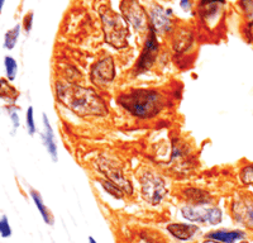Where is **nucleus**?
<instances>
[{
  "label": "nucleus",
  "instance_id": "nucleus-1",
  "mask_svg": "<svg viewBox=\"0 0 253 243\" xmlns=\"http://www.w3.org/2000/svg\"><path fill=\"white\" fill-rule=\"evenodd\" d=\"M55 93L60 104L81 118L105 117L109 113L105 99L91 87L58 80L55 84Z\"/></svg>",
  "mask_w": 253,
  "mask_h": 243
},
{
  "label": "nucleus",
  "instance_id": "nucleus-2",
  "mask_svg": "<svg viewBox=\"0 0 253 243\" xmlns=\"http://www.w3.org/2000/svg\"><path fill=\"white\" fill-rule=\"evenodd\" d=\"M117 103L126 113L137 119H152L160 116L167 105L164 93L157 89H130L117 96Z\"/></svg>",
  "mask_w": 253,
  "mask_h": 243
},
{
  "label": "nucleus",
  "instance_id": "nucleus-3",
  "mask_svg": "<svg viewBox=\"0 0 253 243\" xmlns=\"http://www.w3.org/2000/svg\"><path fill=\"white\" fill-rule=\"evenodd\" d=\"M99 17L103 27L104 42L115 49H124L128 47L129 40V26L114 9L108 5L99 8Z\"/></svg>",
  "mask_w": 253,
  "mask_h": 243
},
{
  "label": "nucleus",
  "instance_id": "nucleus-4",
  "mask_svg": "<svg viewBox=\"0 0 253 243\" xmlns=\"http://www.w3.org/2000/svg\"><path fill=\"white\" fill-rule=\"evenodd\" d=\"M138 184L141 197L152 206L160 205L169 195V186L165 177L150 168L139 172Z\"/></svg>",
  "mask_w": 253,
  "mask_h": 243
},
{
  "label": "nucleus",
  "instance_id": "nucleus-5",
  "mask_svg": "<svg viewBox=\"0 0 253 243\" xmlns=\"http://www.w3.org/2000/svg\"><path fill=\"white\" fill-rule=\"evenodd\" d=\"M180 215L185 222L194 223L198 226L215 227L220 226L224 219L223 210L218 205H190L184 204L180 208Z\"/></svg>",
  "mask_w": 253,
  "mask_h": 243
},
{
  "label": "nucleus",
  "instance_id": "nucleus-6",
  "mask_svg": "<svg viewBox=\"0 0 253 243\" xmlns=\"http://www.w3.org/2000/svg\"><path fill=\"white\" fill-rule=\"evenodd\" d=\"M95 167L99 171V174L103 175V177L110 180L112 182H114L115 185L119 186L124 191V194L132 197L133 193H134L133 184L124 175L123 168L117 160L107 156V155H100L95 161Z\"/></svg>",
  "mask_w": 253,
  "mask_h": 243
},
{
  "label": "nucleus",
  "instance_id": "nucleus-7",
  "mask_svg": "<svg viewBox=\"0 0 253 243\" xmlns=\"http://www.w3.org/2000/svg\"><path fill=\"white\" fill-rule=\"evenodd\" d=\"M160 49H161V43L158 40V35L152 28H148L141 53L135 61L134 67H133V75L139 76L148 73L157 62Z\"/></svg>",
  "mask_w": 253,
  "mask_h": 243
},
{
  "label": "nucleus",
  "instance_id": "nucleus-8",
  "mask_svg": "<svg viewBox=\"0 0 253 243\" xmlns=\"http://www.w3.org/2000/svg\"><path fill=\"white\" fill-rule=\"evenodd\" d=\"M119 10L123 19L135 32L147 33L150 28L148 12L139 0H121Z\"/></svg>",
  "mask_w": 253,
  "mask_h": 243
},
{
  "label": "nucleus",
  "instance_id": "nucleus-9",
  "mask_svg": "<svg viewBox=\"0 0 253 243\" xmlns=\"http://www.w3.org/2000/svg\"><path fill=\"white\" fill-rule=\"evenodd\" d=\"M90 81L98 87H105L113 84L117 78V66L112 56L105 55L95 61L90 69Z\"/></svg>",
  "mask_w": 253,
  "mask_h": 243
},
{
  "label": "nucleus",
  "instance_id": "nucleus-10",
  "mask_svg": "<svg viewBox=\"0 0 253 243\" xmlns=\"http://www.w3.org/2000/svg\"><path fill=\"white\" fill-rule=\"evenodd\" d=\"M147 12H148V19H150V28H152L158 36H169L175 32L172 18L167 14L165 6L155 1L150 4Z\"/></svg>",
  "mask_w": 253,
  "mask_h": 243
},
{
  "label": "nucleus",
  "instance_id": "nucleus-11",
  "mask_svg": "<svg viewBox=\"0 0 253 243\" xmlns=\"http://www.w3.org/2000/svg\"><path fill=\"white\" fill-rule=\"evenodd\" d=\"M225 4H227V0H199V17L207 24V27L214 29L218 26L221 14L224 12Z\"/></svg>",
  "mask_w": 253,
  "mask_h": 243
},
{
  "label": "nucleus",
  "instance_id": "nucleus-12",
  "mask_svg": "<svg viewBox=\"0 0 253 243\" xmlns=\"http://www.w3.org/2000/svg\"><path fill=\"white\" fill-rule=\"evenodd\" d=\"M230 217L236 224L253 231V202L243 198H236L229 205Z\"/></svg>",
  "mask_w": 253,
  "mask_h": 243
},
{
  "label": "nucleus",
  "instance_id": "nucleus-13",
  "mask_svg": "<svg viewBox=\"0 0 253 243\" xmlns=\"http://www.w3.org/2000/svg\"><path fill=\"white\" fill-rule=\"evenodd\" d=\"M165 231L171 238L182 243L193 242L202 233L200 226L189 222H171L165 227Z\"/></svg>",
  "mask_w": 253,
  "mask_h": 243
},
{
  "label": "nucleus",
  "instance_id": "nucleus-14",
  "mask_svg": "<svg viewBox=\"0 0 253 243\" xmlns=\"http://www.w3.org/2000/svg\"><path fill=\"white\" fill-rule=\"evenodd\" d=\"M180 197L185 204L190 205H211L214 202V197L210 191L195 186H186L182 189L180 191Z\"/></svg>",
  "mask_w": 253,
  "mask_h": 243
},
{
  "label": "nucleus",
  "instance_id": "nucleus-15",
  "mask_svg": "<svg viewBox=\"0 0 253 243\" xmlns=\"http://www.w3.org/2000/svg\"><path fill=\"white\" fill-rule=\"evenodd\" d=\"M42 124H43V130L41 133L42 143L44 148L47 150V154L49 155L51 160L53 162L58 161V147L57 142H56V134L53 127H52L51 122H49L48 116L46 113L42 114Z\"/></svg>",
  "mask_w": 253,
  "mask_h": 243
},
{
  "label": "nucleus",
  "instance_id": "nucleus-16",
  "mask_svg": "<svg viewBox=\"0 0 253 243\" xmlns=\"http://www.w3.org/2000/svg\"><path fill=\"white\" fill-rule=\"evenodd\" d=\"M204 238L218 241L221 243H237L245 240L246 232L242 229H229V228H214L210 229L204 235Z\"/></svg>",
  "mask_w": 253,
  "mask_h": 243
},
{
  "label": "nucleus",
  "instance_id": "nucleus-17",
  "mask_svg": "<svg viewBox=\"0 0 253 243\" xmlns=\"http://www.w3.org/2000/svg\"><path fill=\"white\" fill-rule=\"evenodd\" d=\"M172 49L173 52L177 55H182V53L189 52V49L193 47L194 44V35L193 32L187 28L182 29H175V32L172 33Z\"/></svg>",
  "mask_w": 253,
  "mask_h": 243
},
{
  "label": "nucleus",
  "instance_id": "nucleus-18",
  "mask_svg": "<svg viewBox=\"0 0 253 243\" xmlns=\"http://www.w3.org/2000/svg\"><path fill=\"white\" fill-rule=\"evenodd\" d=\"M29 197H31L32 202H33V204L36 205L37 210L40 211V214L41 217H42V219H43V222L46 223L47 226H53V224H55V215H53V213L51 211V209L46 205V202H43V198H42L40 191L31 188L29 189Z\"/></svg>",
  "mask_w": 253,
  "mask_h": 243
},
{
  "label": "nucleus",
  "instance_id": "nucleus-19",
  "mask_svg": "<svg viewBox=\"0 0 253 243\" xmlns=\"http://www.w3.org/2000/svg\"><path fill=\"white\" fill-rule=\"evenodd\" d=\"M19 96L20 91L13 85L12 81L6 78H0V100L4 101L5 105H17Z\"/></svg>",
  "mask_w": 253,
  "mask_h": 243
},
{
  "label": "nucleus",
  "instance_id": "nucleus-20",
  "mask_svg": "<svg viewBox=\"0 0 253 243\" xmlns=\"http://www.w3.org/2000/svg\"><path fill=\"white\" fill-rule=\"evenodd\" d=\"M20 32H22V26L19 23L15 24L14 27H12L10 29H8L4 35V42L3 47L8 51H12L18 43V40H19Z\"/></svg>",
  "mask_w": 253,
  "mask_h": 243
},
{
  "label": "nucleus",
  "instance_id": "nucleus-21",
  "mask_svg": "<svg viewBox=\"0 0 253 243\" xmlns=\"http://www.w3.org/2000/svg\"><path fill=\"white\" fill-rule=\"evenodd\" d=\"M98 182H99V185L103 188V190L105 191L108 195H110V197L114 198V199L122 200V199H124V197H126L124 191L122 190L119 186L115 185L114 182L110 181V180L105 179V177H101V179L98 180Z\"/></svg>",
  "mask_w": 253,
  "mask_h": 243
},
{
  "label": "nucleus",
  "instance_id": "nucleus-22",
  "mask_svg": "<svg viewBox=\"0 0 253 243\" xmlns=\"http://www.w3.org/2000/svg\"><path fill=\"white\" fill-rule=\"evenodd\" d=\"M4 70H5V78L9 81H14L18 75V62L13 56L6 55L4 57Z\"/></svg>",
  "mask_w": 253,
  "mask_h": 243
},
{
  "label": "nucleus",
  "instance_id": "nucleus-23",
  "mask_svg": "<svg viewBox=\"0 0 253 243\" xmlns=\"http://www.w3.org/2000/svg\"><path fill=\"white\" fill-rule=\"evenodd\" d=\"M26 128L29 136H35L37 133V124H36L35 109L33 107L27 108L26 112Z\"/></svg>",
  "mask_w": 253,
  "mask_h": 243
},
{
  "label": "nucleus",
  "instance_id": "nucleus-24",
  "mask_svg": "<svg viewBox=\"0 0 253 243\" xmlns=\"http://www.w3.org/2000/svg\"><path fill=\"white\" fill-rule=\"evenodd\" d=\"M239 180L243 185L253 186V163H248L241 168Z\"/></svg>",
  "mask_w": 253,
  "mask_h": 243
},
{
  "label": "nucleus",
  "instance_id": "nucleus-25",
  "mask_svg": "<svg viewBox=\"0 0 253 243\" xmlns=\"http://www.w3.org/2000/svg\"><path fill=\"white\" fill-rule=\"evenodd\" d=\"M33 23H35V13H33V10H29V12H27L26 14L23 15V18H22V23H20L22 31H23L26 35H29L32 28H33Z\"/></svg>",
  "mask_w": 253,
  "mask_h": 243
},
{
  "label": "nucleus",
  "instance_id": "nucleus-26",
  "mask_svg": "<svg viewBox=\"0 0 253 243\" xmlns=\"http://www.w3.org/2000/svg\"><path fill=\"white\" fill-rule=\"evenodd\" d=\"M5 110L6 113H8L9 118H10V122H12L13 128H14V130H17L20 125V118L19 114H18L19 108L17 105H5Z\"/></svg>",
  "mask_w": 253,
  "mask_h": 243
},
{
  "label": "nucleus",
  "instance_id": "nucleus-27",
  "mask_svg": "<svg viewBox=\"0 0 253 243\" xmlns=\"http://www.w3.org/2000/svg\"><path fill=\"white\" fill-rule=\"evenodd\" d=\"M12 227L9 223V218L5 214L0 217V237L1 238H9L12 237Z\"/></svg>",
  "mask_w": 253,
  "mask_h": 243
},
{
  "label": "nucleus",
  "instance_id": "nucleus-28",
  "mask_svg": "<svg viewBox=\"0 0 253 243\" xmlns=\"http://www.w3.org/2000/svg\"><path fill=\"white\" fill-rule=\"evenodd\" d=\"M243 12L248 19V23H253V0H239Z\"/></svg>",
  "mask_w": 253,
  "mask_h": 243
},
{
  "label": "nucleus",
  "instance_id": "nucleus-29",
  "mask_svg": "<svg viewBox=\"0 0 253 243\" xmlns=\"http://www.w3.org/2000/svg\"><path fill=\"white\" fill-rule=\"evenodd\" d=\"M178 6L182 12L189 14L194 10V0H178Z\"/></svg>",
  "mask_w": 253,
  "mask_h": 243
},
{
  "label": "nucleus",
  "instance_id": "nucleus-30",
  "mask_svg": "<svg viewBox=\"0 0 253 243\" xmlns=\"http://www.w3.org/2000/svg\"><path fill=\"white\" fill-rule=\"evenodd\" d=\"M247 32H248V38H250V40H253V23H248Z\"/></svg>",
  "mask_w": 253,
  "mask_h": 243
},
{
  "label": "nucleus",
  "instance_id": "nucleus-31",
  "mask_svg": "<svg viewBox=\"0 0 253 243\" xmlns=\"http://www.w3.org/2000/svg\"><path fill=\"white\" fill-rule=\"evenodd\" d=\"M200 243H221V242H218V241H214V240H209V238H204Z\"/></svg>",
  "mask_w": 253,
  "mask_h": 243
},
{
  "label": "nucleus",
  "instance_id": "nucleus-32",
  "mask_svg": "<svg viewBox=\"0 0 253 243\" xmlns=\"http://www.w3.org/2000/svg\"><path fill=\"white\" fill-rule=\"evenodd\" d=\"M4 4H5V0H0V14H1V12H3Z\"/></svg>",
  "mask_w": 253,
  "mask_h": 243
},
{
  "label": "nucleus",
  "instance_id": "nucleus-33",
  "mask_svg": "<svg viewBox=\"0 0 253 243\" xmlns=\"http://www.w3.org/2000/svg\"><path fill=\"white\" fill-rule=\"evenodd\" d=\"M87 242H89V243H98V241L95 240L94 237H91V236H90V237L87 238Z\"/></svg>",
  "mask_w": 253,
  "mask_h": 243
},
{
  "label": "nucleus",
  "instance_id": "nucleus-34",
  "mask_svg": "<svg viewBox=\"0 0 253 243\" xmlns=\"http://www.w3.org/2000/svg\"><path fill=\"white\" fill-rule=\"evenodd\" d=\"M238 243H251L250 241H247V240H242V241H239Z\"/></svg>",
  "mask_w": 253,
  "mask_h": 243
}]
</instances>
